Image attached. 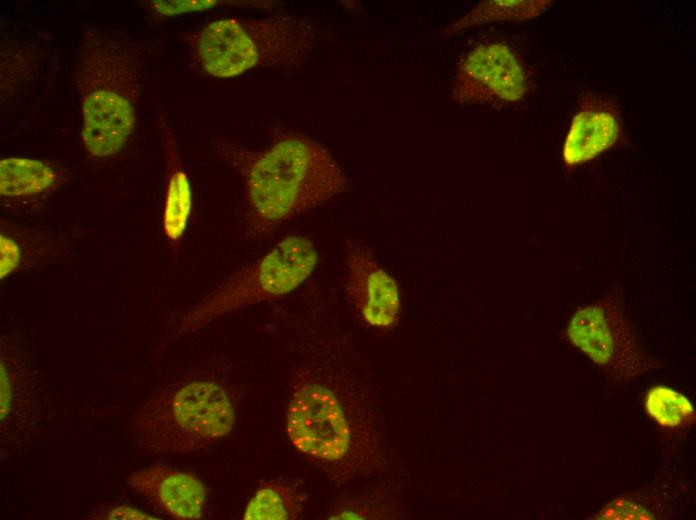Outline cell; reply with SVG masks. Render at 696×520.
Returning <instances> with one entry per match:
<instances>
[{
	"mask_svg": "<svg viewBox=\"0 0 696 520\" xmlns=\"http://www.w3.org/2000/svg\"><path fill=\"white\" fill-rule=\"evenodd\" d=\"M345 291L358 317L378 329L392 328L401 303L395 279L377 261L367 245L348 240L345 244Z\"/></svg>",
	"mask_w": 696,
	"mask_h": 520,
	"instance_id": "obj_9",
	"label": "cell"
},
{
	"mask_svg": "<svg viewBox=\"0 0 696 520\" xmlns=\"http://www.w3.org/2000/svg\"><path fill=\"white\" fill-rule=\"evenodd\" d=\"M528 91L519 56L506 43L492 41L475 46L459 63L452 98L460 104H510Z\"/></svg>",
	"mask_w": 696,
	"mask_h": 520,
	"instance_id": "obj_8",
	"label": "cell"
},
{
	"mask_svg": "<svg viewBox=\"0 0 696 520\" xmlns=\"http://www.w3.org/2000/svg\"><path fill=\"white\" fill-rule=\"evenodd\" d=\"M597 519H651L644 508L626 500H616L608 504L596 517Z\"/></svg>",
	"mask_w": 696,
	"mask_h": 520,
	"instance_id": "obj_19",
	"label": "cell"
},
{
	"mask_svg": "<svg viewBox=\"0 0 696 520\" xmlns=\"http://www.w3.org/2000/svg\"><path fill=\"white\" fill-rule=\"evenodd\" d=\"M141 64L132 45L106 32H86L77 85L82 138L98 157L117 153L131 135L141 95Z\"/></svg>",
	"mask_w": 696,
	"mask_h": 520,
	"instance_id": "obj_3",
	"label": "cell"
},
{
	"mask_svg": "<svg viewBox=\"0 0 696 520\" xmlns=\"http://www.w3.org/2000/svg\"><path fill=\"white\" fill-rule=\"evenodd\" d=\"M1 279L13 272L20 263L19 246L7 235L1 234Z\"/></svg>",
	"mask_w": 696,
	"mask_h": 520,
	"instance_id": "obj_21",
	"label": "cell"
},
{
	"mask_svg": "<svg viewBox=\"0 0 696 520\" xmlns=\"http://www.w3.org/2000/svg\"><path fill=\"white\" fill-rule=\"evenodd\" d=\"M317 262V249L310 239L286 237L193 308L182 328L193 331L220 316L284 296L308 279Z\"/></svg>",
	"mask_w": 696,
	"mask_h": 520,
	"instance_id": "obj_6",
	"label": "cell"
},
{
	"mask_svg": "<svg viewBox=\"0 0 696 520\" xmlns=\"http://www.w3.org/2000/svg\"><path fill=\"white\" fill-rule=\"evenodd\" d=\"M571 342L612 377L630 380L653 368L613 298L579 309L568 329Z\"/></svg>",
	"mask_w": 696,
	"mask_h": 520,
	"instance_id": "obj_7",
	"label": "cell"
},
{
	"mask_svg": "<svg viewBox=\"0 0 696 520\" xmlns=\"http://www.w3.org/2000/svg\"><path fill=\"white\" fill-rule=\"evenodd\" d=\"M56 182V173L43 162L7 158L0 162V193L5 197L39 194Z\"/></svg>",
	"mask_w": 696,
	"mask_h": 520,
	"instance_id": "obj_16",
	"label": "cell"
},
{
	"mask_svg": "<svg viewBox=\"0 0 696 520\" xmlns=\"http://www.w3.org/2000/svg\"><path fill=\"white\" fill-rule=\"evenodd\" d=\"M1 445L17 450L36 436L45 403L43 385L20 360L1 356Z\"/></svg>",
	"mask_w": 696,
	"mask_h": 520,
	"instance_id": "obj_10",
	"label": "cell"
},
{
	"mask_svg": "<svg viewBox=\"0 0 696 520\" xmlns=\"http://www.w3.org/2000/svg\"><path fill=\"white\" fill-rule=\"evenodd\" d=\"M219 150L241 178L244 231L250 240L266 238L292 217L327 202L348 186L330 152L304 135L283 136L263 150L224 141Z\"/></svg>",
	"mask_w": 696,
	"mask_h": 520,
	"instance_id": "obj_2",
	"label": "cell"
},
{
	"mask_svg": "<svg viewBox=\"0 0 696 520\" xmlns=\"http://www.w3.org/2000/svg\"><path fill=\"white\" fill-rule=\"evenodd\" d=\"M550 0H487L469 10L444 28L443 36H452L471 27L499 21H526L546 11Z\"/></svg>",
	"mask_w": 696,
	"mask_h": 520,
	"instance_id": "obj_14",
	"label": "cell"
},
{
	"mask_svg": "<svg viewBox=\"0 0 696 520\" xmlns=\"http://www.w3.org/2000/svg\"><path fill=\"white\" fill-rule=\"evenodd\" d=\"M168 182L163 214V230L171 242L181 239L191 212L192 195L187 175L174 147H167Z\"/></svg>",
	"mask_w": 696,
	"mask_h": 520,
	"instance_id": "obj_15",
	"label": "cell"
},
{
	"mask_svg": "<svg viewBox=\"0 0 696 520\" xmlns=\"http://www.w3.org/2000/svg\"><path fill=\"white\" fill-rule=\"evenodd\" d=\"M645 407L650 417L665 428L683 427L695 419L691 402L668 387L657 386L649 390Z\"/></svg>",
	"mask_w": 696,
	"mask_h": 520,
	"instance_id": "obj_17",
	"label": "cell"
},
{
	"mask_svg": "<svg viewBox=\"0 0 696 520\" xmlns=\"http://www.w3.org/2000/svg\"><path fill=\"white\" fill-rule=\"evenodd\" d=\"M153 7L161 14L172 15L199 11L214 6L216 1H151Z\"/></svg>",
	"mask_w": 696,
	"mask_h": 520,
	"instance_id": "obj_20",
	"label": "cell"
},
{
	"mask_svg": "<svg viewBox=\"0 0 696 520\" xmlns=\"http://www.w3.org/2000/svg\"><path fill=\"white\" fill-rule=\"evenodd\" d=\"M96 520H150L158 519L138 509L125 505H106L96 507L87 517Z\"/></svg>",
	"mask_w": 696,
	"mask_h": 520,
	"instance_id": "obj_18",
	"label": "cell"
},
{
	"mask_svg": "<svg viewBox=\"0 0 696 520\" xmlns=\"http://www.w3.org/2000/svg\"><path fill=\"white\" fill-rule=\"evenodd\" d=\"M621 119L617 106L604 97L586 92L579 100L565 137L563 162L575 167L610 149L619 139Z\"/></svg>",
	"mask_w": 696,
	"mask_h": 520,
	"instance_id": "obj_11",
	"label": "cell"
},
{
	"mask_svg": "<svg viewBox=\"0 0 696 520\" xmlns=\"http://www.w3.org/2000/svg\"><path fill=\"white\" fill-rule=\"evenodd\" d=\"M285 420L291 445L336 481L382 467L374 413L349 380L311 367L295 370Z\"/></svg>",
	"mask_w": 696,
	"mask_h": 520,
	"instance_id": "obj_1",
	"label": "cell"
},
{
	"mask_svg": "<svg viewBox=\"0 0 696 520\" xmlns=\"http://www.w3.org/2000/svg\"><path fill=\"white\" fill-rule=\"evenodd\" d=\"M237 399L224 380L192 376L161 388L137 412L132 430L140 447L164 454L200 450L228 435Z\"/></svg>",
	"mask_w": 696,
	"mask_h": 520,
	"instance_id": "obj_4",
	"label": "cell"
},
{
	"mask_svg": "<svg viewBox=\"0 0 696 520\" xmlns=\"http://www.w3.org/2000/svg\"><path fill=\"white\" fill-rule=\"evenodd\" d=\"M128 484L135 494L170 518L194 520L203 515L206 490L191 473L154 466L133 473Z\"/></svg>",
	"mask_w": 696,
	"mask_h": 520,
	"instance_id": "obj_12",
	"label": "cell"
},
{
	"mask_svg": "<svg viewBox=\"0 0 696 520\" xmlns=\"http://www.w3.org/2000/svg\"><path fill=\"white\" fill-rule=\"evenodd\" d=\"M313 42L312 25L289 15L213 21L193 41L202 68L217 78L238 76L261 66H296Z\"/></svg>",
	"mask_w": 696,
	"mask_h": 520,
	"instance_id": "obj_5",
	"label": "cell"
},
{
	"mask_svg": "<svg viewBox=\"0 0 696 520\" xmlns=\"http://www.w3.org/2000/svg\"><path fill=\"white\" fill-rule=\"evenodd\" d=\"M306 500L305 492L297 485L282 479L263 482L246 505L244 520L297 519Z\"/></svg>",
	"mask_w": 696,
	"mask_h": 520,
	"instance_id": "obj_13",
	"label": "cell"
}]
</instances>
